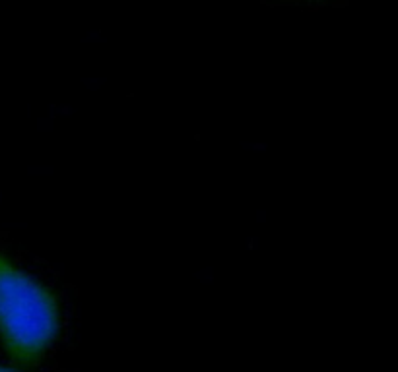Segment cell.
<instances>
[{
  "label": "cell",
  "mask_w": 398,
  "mask_h": 372,
  "mask_svg": "<svg viewBox=\"0 0 398 372\" xmlns=\"http://www.w3.org/2000/svg\"><path fill=\"white\" fill-rule=\"evenodd\" d=\"M60 328L54 295L0 254V338L19 365L39 361Z\"/></svg>",
  "instance_id": "obj_1"
},
{
  "label": "cell",
  "mask_w": 398,
  "mask_h": 372,
  "mask_svg": "<svg viewBox=\"0 0 398 372\" xmlns=\"http://www.w3.org/2000/svg\"><path fill=\"white\" fill-rule=\"evenodd\" d=\"M0 372H16V371H8V369H0Z\"/></svg>",
  "instance_id": "obj_2"
}]
</instances>
